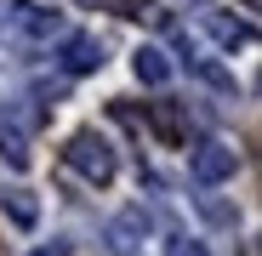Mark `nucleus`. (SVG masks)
Listing matches in <instances>:
<instances>
[{
  "label": "nucleus",
  "mask_w": 262,
  "mask_h": 256,
  "mask_svg": "<svg viewBox=\"0 0 262 256\" xmlns=\"http://www.w3.org/2000/svg\"><path fill=\"white\" fill-rule=\"evenodd\" d=\"M29 256H69L63 245H46V250H29Z\"/></svg>",
  "instance_id": "obj_13"
},
{
  "label": "nucleus",
  "mask_w": 262,
  "mask_h": 256,
  "mask_svg": "<svg viewBox=\"0 0 262 256\" xmlns=\"http://www.w3.org/2000/svg\"><path fill=\"white\" fill-rule=\"evenodd\" d=\"M85 6H92V0H85Z\"/></svg>",
  "instance_id": "obj_15"
},
{
  "label": "nucleus",
  "mask_w": 262,
  "mask_h": 256,
  "mask_svg": "<svg viewBox=\"0 0 262 256\" xmlns=\"http://www.w3.org/2000/svg\"><path fill=\"white\" fill-rule=\"evenodd\" d=\"M200 23L216 34V46H251V23H234V17H223V12H200Z\"/></svg>",
  "instance_id": "obj_9"
},
{
  "label": "nucleus",
  "mask_w": 262,
  "mask_h": 256,
  "mask_svg": "<svg viewBox=\"0 0 262 256\" xmlns=\"http://www.w3.org/2000/svg\"><path fill=\"white\" fill-rule=\"evenodd\" d=\"M63 68L69 74H97L103 68V40L97 34H63Z\"/></svg>",
  "instance_id": "obj_6"
},
{
  "label": "nucleus",
  "mask_w": 262,
  "mask_h": 256,
  "mask_svg": "<svg viewBox=\"0 0 262 256\" xmlns=\"http://www.w3.org/2000/svg\"><path fill=\"white\" fill-rule=\"evenodd\" d=\"M6 217H12L17 228H34V222H40V199H34L29 188H6Z\"/></svg>",
  "instance_id": "obj_10"
},
{
  "label": "nucleus",
  "mask_w": 262,
  "mask_h": 256,
  "mask_svg": "<svg viewBox=\"0 0 262 256\" xmlns=\"http://www.w3.org/2000/svg\"><path fill=\"white\" fill-rule=\"evenodd\" d=\"M188 68L205 80V85H216V91H223V97H234V74H223V68H216V63H205V57H188Z\"/></svg>",
  "instance_id": "obj_11"
},
{
  "label": "nucleus",
  "mask_w": 262,
  "mask_h": 256,
  "mask_svg": "<svg viewBox=\"0 0 262 256\" xmlns=\"http://www.w3.org/2000/svg\"><path fill=\"white\" fill-rule=\"evenodd\" d=\"M239 6H245V12H256V0H239Z\"/></svg>",
  "instance_id": "obj_14"
},
{
  "label": "nucleus",
  "mask_w": 262,
  "mask_h": 256,
  "mask_svg": "<svg viewBox=\"0 0 262 256\" xmlns=\"http://www.w3.org/2000/svg\"><path fill=\"white\" fill-rule=\"evenodd\" d=\"M188 171H194L200 188H216V182H228L234 171H239V154H234V143H223V137H205V143L188 154Z\"/></svg>",
  "instance_id": "obj_4"
},
{
  "label": "nucleus",
  "mask_w": 262,
  "mask_h": 256,
  "mask_svg": "<svg viewBox=\"0 0 262 256\" xmlns=\"http://www.w3.org/2000/svg\"><path fill=\"white\" fill-rule=\"evenodd\" d=\"M148 125H154L171 148L188 143V108H183V103H148Z\"/></svg>",
  "instance_id": "obj_7"
},
{
  "label": "nucleus",
  "mask_w": 262,
  "mask_h": 256,
  "mask_svg": "<svg viewBox=\"0 0 262 256\" xmlns=\"http://www.w3.org/2000/svg\"><path fill=\"white\" fill-rule=\"evenodd\" d=\"M165 256H205V245L188 239V234H171V239H165Z\"/></svg>",
  "instance_id": "obj_12"
},
{
  "label": "nucleus",
  "mask_w": 262,
  "mask_h": 256,
  "mask_svg": "<svg viewBox=\"0 0 262 256\" xmlns=\"http://www.w3.org/2000/svg\"><path fill=\"white\" fill-rule=\"evenodd\" d=\"M131 74H137L143 85H165L171 80V57L160 46H137V57H131Z\"/></svg>",
  "instance_id": "obj_8"
},
{
  "label": "nucleus",
  "mask_w": 262,
  "mask_h": 256,
  "mask_svg": "<svg viewBox=\"0 0 262 256\" xmlns=\"http://www.w3.org/2000/svg\"><path fill=\"white\" fill-rule=\"evenodd\" d=\"M40 125H46V108L40 103H29V97L6 103L0 108V154H6L12 165H29V143H34Z\"/></svg>",
  "instance_id": "obj_2"
},
{
  "label": "nucleus",
  "mask_w": 262,
  "mask_h": 256,
  "mask_svg": "<svg viewBox=\"0 0 262 256\" xmlns=\"http://www.w3.org/2000/svg\"><path fill=\"white\" fill-rule=\"evenodd\" d=\"M143 234H148V211L131 205V211H120V217L108 222V250L114 256H131V250L143 245Z\"/></svg>",
  "instance_id": "obj_5"
},
{
  "label": "nucleus",
  "mask_w": 262,
  "mask_h": 256,
  "mask_svg": "<svg viewBox=\"0 0 262 256\" xmlns=\"http://www.w3.org/2000/svg\"><path fill=\"white\" fill-rule=\"evenodd\" d=\"M0 34H6L12 46L34 52V46H52V40L63 34V17L46 12V6H34V0H12L6 17H0Z\"/></svg>",
  "instance_id": "obj_1"
},
{
  "label": "nucleus",
  "mask_w": 262,
  "mask_h": 256,
  "mask_svg": "<svg viewBox=\"0 0 262 256\" xmlns=\"http://www.w3.org/2000/svg\"><path fill=\"white\" fill-rule=\"evenodd\" d=\"M63 159L80 171L85 182H97V188H108V182H114V171H120V159H114L108 137H97V131H74V137H69V148H63Z\"/></svg>",
  "instance_id": "obj_3"
}]
</instances>
